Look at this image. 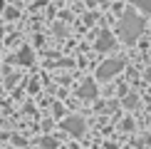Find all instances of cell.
I'll use <instances>...</instances> for the list:
<instances>
[{
	"label": "cell",
	"mask_w": 151,
	"mask_h": 149,
	"mask_svg": "<svg viewBox=\"0 0 151 149\" xmlns=\"http://www.w3.org/2000/svg\"><path fill=\"white\" fill-rule=\"evenodd\" d=\"M15 60H17V62H25V65H30V62H32V52H30V50H20V55H17Z\"/></svg>",
	"instance_id": "obj_6"
},
{
	"label": "cell",
	"mask_w": 151,
	"mask_h": 149,
	"mask_svg": "<svg viewBox=\"0 0 151 149\" xmlns=\"http://www.w3.org/2000/svg\"><path fill=\"white\" fill-rule=\"evenodd\" d=\"M55 144H57V142H55V139H42V147H47V149H52Z\"/></svg>",
	"instance_id": "obj_8"
},
{
	"label": "cell",
	"mask_w": 151,
	"mask_h": 149,
	"mask_svg": "<svg viewBox=\"0 0 151 149\" xmlns=\"http://www.w3.org/2000/svg\"><path fill=\"white\" fill-rule=\"evenodd\" d=\"M144 33V17L136 12H124L122 22H119V35L124 42H136V37Z\"/></svg>",
	"instance_id": "obj_1"
},
{
	"label": "cell",
	"mask_w": 151,
	"mask_h": 149,
	"mask_svg": "<svg viewBox=\"0 0 151 149\" xmlns=\"http://www.w3.org/2000/svg\"><path fill=\"white\" fill-rule=\"evenodd\" d=\"M134 5H136L141 12H151V0H134Z\"/></svg>",
	"instance_id": "obj_7"
},
{
	"label": "cell",
	"mask_w": 151,
	"mask_h": 149,
	"mask_svg": "<svg viewBox=\"0 0 151 149\" xmlns=\"http://www.w3.org/2000/svg\"><path fill=\"white\" fill-rule=\"evenodd\" d=\"M114 47V37H111V33H102L97 40V50H111Z\"/></svg>",
	"instance_id": "obj_5"
},
{
	"label": "cell",
	"mask_w": 151,
	"mask_h": 149,
	"mask_svg": "<svg viewBox=\"0 0 151 149\" xmlns=\"http://www.w3.org/2000/svg\"><path fill=\"white\" fill-rule=\"evenodd\" d=\"M77 95H79L82 99H87V102H89V99H94V97H97V87H94V82H82Z\"/></svg>",
	"instance_id": "obj_4"
},
{
	"label": "cell",
	"mask_w": 151,
	"mask_h": 149,
	"mask_svg": "<svg viewBox=\"0 0 151 149\" xmlns=\"http://www.w3.org/2000/svg\"><path fill=\"white\" fill-rule=\"evenodd\" d=\"M62 127H65V132H70L72 137L84 134V119H82V117H67V119L62 122Z\"/></svg>",
	"instance_id": "obj_3"
},
{
	"label": "cell",
	"mask_w": 151,
	"mask_h": 149,
	"mask_svg": "<svg viewBox=\"0 0 151 149\" xmlns=\"http://www.w3.org/2000/svg\"><path fill=\"white\" fill-rule=\"evenodd\" d=\"M122 70H124V62L122 60H104L102 65H99V70H97V77L106 82V80H111L116 72H122Z\"/></svg>",
	"instance_id": "obj_2"
},
{
	"label": "cell",
	"mask_w": 151,
	"mask_h": 149,
	"mask_svg": "<svg viewBox=\"0 0 151 149\" xmlns=\"http://www.w3.org/2000/svg\"><path fill=\"white\" fill-rule=\"evenodd\" d=\"M134 104H136V97L129 95V97H127V107H134Z\"/></svg>",
	"instance_id": "obj_9"
},
{
	"label": "cell",
	"mask_w": 151,
	"mask_h": 149,
	"mask_svg": "<svg viewBox=\"0 0 151 149\" xmlns=\"http://www.w3.org/2000/svg\"><path fill=\"white\" fill-rule=\"evenodd\" d=\"M146 142H149V144H151V137H146Z\"/></svg>",
	"instance_id": "obj_10"
},
{
	"label": "cell",
	"mask_w": 151,
	"mask_h": 149,
	"mask_svg": "<svg viewBox=\"0 0 151 149\" xmlns=\"http://www.w3.org/2000/svg\"><path fill=\"white\" fill-rule=\"evenodd\" d=\"M146 77H149V80H151V72H149V74H146Z\"/></svg>",
	"instance_id": "obj_11"
},
{
	"label": "cell",
	"mask_w": 151,
	"mask_h": 149,
	"mask_svg": "<svg viewBox=\"0 0 151 149\" xmlns=\"http://www.w3.org/2000/svg\"><path fill=\"white\" fill-rule=\"evenodd\" d=\"M102 3H106V0H102Z\"/></svg>",
	"instance_id": "obj_12"
}]
</instances>
